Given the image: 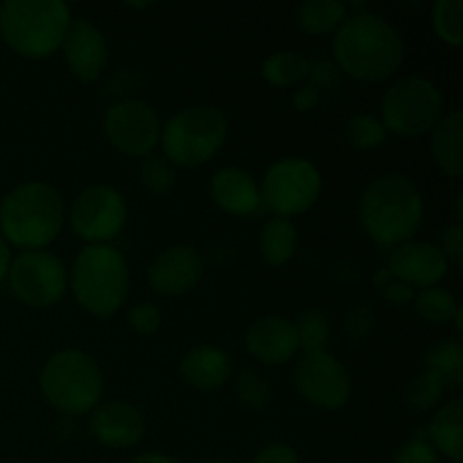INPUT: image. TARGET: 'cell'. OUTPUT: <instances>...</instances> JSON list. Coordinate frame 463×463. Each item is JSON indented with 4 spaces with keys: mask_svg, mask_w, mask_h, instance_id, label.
<instances>
[{
    "mask_svg": "<svg viewBox=\"0 0 463 463\" xmlns=\"http://www.w3.org/2000/svg\"><path fill=\"white\" fill-rule=\"evenodd\" d=\"M335 63L360 81L389 80L405 59V41L389 18L373 12L348 14L335 32Z\"/></svg>",
    "mask_w": 463,
    "mask_h": 463,
    "instance_id": "obj_1",
    "label": "cell"
},
{
    "mask_svg": "<svg viewBox=\"0 0 463 463\" xmlns=\"http://www.w3.org/2000/svg\"><path fill=\"white\" fill-rule=\"evenodd\" d=\"M364 233L380 247H401L414 240L423 224L425 202L419 185L405 175H383L371 181L357 206Z\"/></svg>",
    "mask_w": 463,
    "mask_h": 463,
    "instance_id": "obj_2",
    "label": "cell"
},
{
    "mask_svg": "<svg viewBox=\"0 0 463 463\" xmlns=\"http://www.w3.org/2000/svg\"><path fill=\"white\" fill-rule=\"evenodd\" d=\"M66 224L61 193L48 181L30 179L14 185L0 202V235L21 251L48 249Z\"/></svg>",
    "mask_w": 463,
    "mask_h": 463,
    "instance_id": "obj_3",
    "label": "cell"
},
{
    "mask_svg": "<svg viewBox=\"0 0 463 463\" xmlns=\"http://www.w3.org/2000/svg\"><path fill=\"white\" fill-rule=\"evenodd\" d=\"M129 285L127 258L113 244H86L68 269L72 297L81 310L98 319H109L125 306Z\"/></svg>",
    "mask_w": 463,
    "mask_h": 463,
    "instance_id": "obj_4",
    "label": "cell"
},
{
    "mask_svg": "<svg viewBox=\"0 0 463 463\" xmlns=\"http://www.w3.org/2000/svg\"><path fill=\"white\" fill-rule=\"evenodd\" d=\"M72 23L63 0H5L0 5V36L25 59H45L57 52Z\"/></svg>",
    "mask_w": 463,
    "mask_h": 463,
    "instance_id": "obj_5",
    "label": "cell"
},
{
    "mask_svg": "<svg viewBox=\"0 0 463 463\" xmlns=\"http://www.w3.org/2000/svg\"><path fill=\"white\" fill-rule=\"evenodd\" d=\"M39 389L50 407L72 419L90 414L102 402L104 375L89 353L63 348L52 353L41 366Z\"/></svg>",
    "mask_w": 463,
    "mask_h": 463,
    "instance_id": "obj_6",
    "label": "cell"
},
{
    "mask_svg": "<svg viewBox=\"0 0 463 463\" xmlns=\"http://www.w3.org/2000/svg\"><path fill=\"white\" fill-rule=\"evenodd\" d=\"M229 138V118L213 104H190L161 127L163 156L175 167H197L211 161Z\"/></svg>",
    "mask_w": 463,
    "mask_h": 463,
    "instance_id": "obj_7",
    "label": "cell"
},
{
    "mask_svg": "<svg viewBox=\"0 0 463 463\" xmlns=\"http://www.w3.org/2000/svg\"><path fill=\"white\" fill-rule=\"evenodd\" d=\"M324 176L319 167L303 156H283L267 167L260 181L262 208L274 217H297L310 211L321 197Z\"/></svg>",
    "mask_w": 463,
    "mask_h": 463,
    "instance_id": "obj_8",
    "label": "cell"
},
{
    "mask_svg": "<svg viewBox=\"0 0 463 463\" xmlns=\"http://www.w3.org/2000/svg\"><path fill=\"white\" fill-rule=\"evenodd\" d=\"M443 118V93L423 75L393 81L383 95V125L398 136H420Z\"/></svg>",
    "mask_w": 463,
    "mask_h": 463,
    "instance_id": "obj_9",
    "label": "cell"
},
{
    "mask_svg": "<svg viewBox=\"0 0 463 463\" xmlns=\"http://www.w3.org/2000/svg\"><path fill=\"white\" fill-rule=\"evenodd\" d=\"M7 283L23 306L43 310L63 298L68 289V269L61 258L48 249H32L12 258Z\"/></svg>",
    "mask_w": 463,
    "mask_h": 463,
    "instance_id": "obj_10",
    "label": "cell"
},
{
    "mask_svg": "<svg viewBox=\"0 0 463 463\" xmlns=\"http://www.w3.org/2000/svg\"><path fill=\"white\" fill-rule=\"evenodd\" d=\"M127 215L125 194L107 184L86 185L68 208L72 233L86 244H111L125 231Z\"/></svg>",
    "mask_w": 463,
    "mask_h": 463,
    "instance_id": "obj_11",
    "label": "cell"
},
{
    "mask_svg": "<svg viewBox=\"0 0 463 463\" xmlns=\"http://www.w3.org/2000/svg\"><path fill=\"white\" fill-rule=\"evenodd\" d=\"M298 396L319 410H342L353 396V380L346 366L330 351L303 353L292 371Z\"/></svg>",
    "mask_w": 463,
    "mask_h": 463,
    "instance_id": "obj_12",
    "label": "cell"
},
{
    "mask_svg": "<svg viewBox=\"0 0 463 463\" xmlns=\"http://www.w3.org/2000/svg\"><path fill=\"white\" fill-rule=\"evenodd\" d=\"M104 136L125 156L145 158L161 140V118L156 109L140 98L116 99L104 111Z\"/></svg>",
    "mask_w": 463,
    "mask_h": 463,
    "instance_id": "obj_13",
    "label": "cell"
},
{
    "mask_svg": "<svg viewBox=\"0 0 463 463\" xmlns=\"http://www.w3.org/2000/svg\"><path fill=\"white\" fill-rule=\"evenodd\" d=\"M203 258L193 244H172L158 251L147 267L149 288L163 297H181L199 285Z\"/></svg>",
    "mask_w": 463,
    "mask_h": 463,
    "instance_id": "obj_14",
    "label": "cell"
},
{
    "mask_svg": "<svg viewBox=\"0 0 463 463\" xmlns=\"http://www.w3.org/2000/svg\"><path fill=\"white\" fill-rule=\"evenodd\" d=\"M63 59L72 75L84 84L98 81L107 71L109 43L104 32L90 18L72 16L71 27L63 36Z\"/></svg>",
    "mask_w": 463,
    "mask_h": 463,
    "instance_id": "obj_15",
    "label": "cell"
},
{
    "mask_svg": "<svg viewBox=\"0 0 463 463\" xmlns=\"http://www.w3.org/2000/svg\"><path fill=\"white\" fill-rule=\"evenodd\" d=\"M448 260L441 249L425 240H410V242L393 247L389 253V274L410 288H434L448 274Z\"/></svg>",
    "mask_w": 463,
    "mask_h": 463,
    "instance_id": "obj_16",
    "label": "cell"
},
{
    "mask_svg": "<svg viewBox=\"0 0 463 463\" xmlns=\"http://www.w3.org/2000/svg\"><path fill=\"white\" fill-rule=\"evenodd\" d=\"M90 437L104 448L122 450V448H134L145 437V416L136 405L125 401L99 402L90 411L89 420Z\"/></svg>",
    "mask_w": 463,
    "mask_h": 463,
    "instance_id": "obj_17",
    "label": "cell"
},
{
    "mask_svg": "<svg viewBox=\"0 0 463 463\" xmlns=\"http://www.w3.org/2000/svg\"><path fill=\"white\" fill-rule=\"evenodd\" d=\"M244 351L265 366L285 364L301 351L297 326L288 317H260L244 333Z\"/></svg>",
    "mask_w": 463,
    "mask_h": 463,
    "instance_id": "obj_18",
    "label": "cell"
},
{
    "mask_svg": "<svg viewBox=\"0 0 463 463\" xmlns=\"http://www.w3.org/2000/svg\"><path fill=\"white\" fill-rule=\"evenodd\" d=\"M211 197L224 213L235 217L258 215L262 208L260 184L253 179L251 172L238 165H226L213 175Z\"/></svg>",
    "mask_w": 463,
    "mask_h": 463,
    "instance_id": "obj_19",
    "label": "cell"
},
{
    "mask_svg": "<svg viewBox=\"0 0 463 463\" xmlns=\"http://www.w3.org/2000/svg\"><path fill=\"white\" fill-rule=\"evenodd\" d=\"M231 357L224 348L213 344L193 346L179 362V375L188 387L199 392H215L224 387L231 378Z\"/></svg>",
    "mask_w": 463,
    "mask_h": 463,
    "instance_id": "obj_20",
    "label": "cell"
},
{
    "mask_svg": "<svg viewBox=\"0 0 463 463\" xmlns=\"http://www.w3.org/2000/svg\"><path fill=\"white\" fill-rule=\"evenodd\" d=\"M430 152L443 175L452 179L463 176V109L443 113L430 131Z\"/></svg>",
    "mask_w": 463,
    "mask_h": 463,
    "instance_id": "obj_21",
    "label": "cell"
},
{
    "mask_svg": "<svg viewBox=\"0 0 463 463\" xmlns=\"http://www.w3.org/2000/svg\"><path fill=\"white\" fill-rule=\"evenodd\" d=\"M425 439L439 457L459 463L463 459V398L457 396L439 407L425 428Z\"/></svg>",
    "mask_w": 463,
    "mask_h": 463,
    "instance_id": "obj_22",
    "label": "cell"
},
{
    "mask_svg": "<svg viewBox=\"0 0 463 463\" xmlns=\"http://www.w3.org/2000/svg\"><path fill=\"white\" fill-rule=\"evenodd\" d=\"M298 247V231L292 220L269 217L258 233V253L269 267H283L294 258Z\"/></svg>",
    "mask_w": 463,
    "mask_h": 463,
    "instance_id": "obj_23",
    "label": "cell"
},
{
    "mask_svg": "<svg viewBox=\"0 0 463 463\" xmlns=\"http://www.w3.org/2000/svg\"><path fill=\"white\" fill-rule=\"evenodd\" d=\"M348 18V7L342 0H306L297 7V25L306 34H330Z\"/></svg>",
    "mask_w": 463,
    "mask_h": 463,
    "instance_id": "obj_24",
    "label": "cell"
},
{
    "mask_svg": "<svg viewBox=\"0 0 463 463\" xmlns=\"http://www.w3.org/2000/svg\"><path fill=\"white\" fill-rule=\"evenodd\" d=\"M260 71L271 86L289 89V86H298L307 80L310 59L298 50H276L262 61Z\"/></svg>",
    "mask_w": 463,
    "mask_h": 463,
    "instance_id": "obj_25",
    "label": "cell"
},
{
    "mask_svg": "<svg viewBox=\"0 0 463 463\" xmlns=\"http://www.w3.org/2000/svg\"><path fill=\"white\" fill-rule=\"evenodd\" d=\"M425 369L437 373L446 387H461L463 383V344L459 337L441 339L425 353Z\"/></svg>",
    "mask_w": 463,
    "mask_h": 463,
    "instance_id": "obj_26",
    "label": "cell"
},
{
    "mask_svg": "<svg viewBox=\"0 0 463 463\" xmlns=\"http://www.w3.org/2000/svg\"><path fill=\"white\" fill-rule=\"evenodd\" d=\"M446 389L448 387L437 373L423 369L414 380H410L405 393H402V401H405L407 410L414 411V414H428L441 402Z\"/></svg>",
    "mask_w": 463,
    "mask_h": 463,
    "instance_id": "obj_27",
    "label": "cell"
},
{
    "mask_svg": "<svg viewBox=\"0 0 463 463\" xmlns=\"http://www.w3.org/2000/svg\"><path fill=\"white\" fill-rule=\"evenodd\" d=\"M411 303H414L416 315H419L423 321H428V324H434V326H441V324H448V321H452L457 307H459V303H457V298L452 297V292H448L446 288H439V285L420 289Z\"/></svg>",
    "mask_w": 463,
    "mask_h": 463,
    "instance_id": "obj_28",
    "label": "cell"
},
{
    "mask_svg": "<svg viewBox=\"0 0 463 463\" xmlns=\"http://www.w3.org/2000/svg\"><path fill=\"white\" fill-rule=\"evenodd\" d=\"M298 335V348L303 353L328 351L330 319L321 307H307L294 321Z\"/></svg>",
    "mask_w": 463,
    "mask_h": 463,
    "instance_id": "obj_29",
    "label": "cell"
},
{
    "mask_svg": "<svg viewBox=\"0 0 463 463\" xmlns=\"http://www.w3.org/2000/svg\"><path fill=\"white\" fill-rule=\"evenodd\" d=\"M387 127L373 113H353L344 125V136L355 149H375L387 140Z\"/></svg>",
    "mask_w": 463,
    "mask_h": 463,
    "instance_id": "obj_30",
    "label": "cell"
},
{
    "mask_svg": "<svg viewBox=\"0 0 463 463\" xmlns=\"http://www.w3.org/2000/svg\"><path fill=\"white\" fill-rule=\"evenodd\" d=\"M138 176L143 188L152 197H167L176 185V167L165 156L149 154L140 161Z\"/></svg>",
    "mask_w": 463,
    "mask_h": 463,
    "instance_id": "obj_31",
    "label": "cell"
},
{
    "mask_svg": "<svg viewBox=\"0 0 463 463\" xmlns=\"http://www.w3.org/2000/svg\"><path fill=\"white\" fill-rule=\"evenodd\" d=\"M235 396H238L240 405L247 410L260 411L269 407L271 398H274V389H271L269 380L256 369H242L235 378Z\"/></svg>",
    "mask_w": 463,
    "mask_h": 463,
    "instance_id": "obj_32",
    "label": "cell"
},
{
    "mask_svg": "<svg viewBox=\"0 0 463 463\" xmlns=\"http://www.w3.org/2000/svg\"><path fill=\"white\" fill-rule=\"evenodd\" d=\"M432 25L443 43L459 48L463 43V0H437L432 7Z\"/></svg>",
    "mask_w": 463,
    "mask_h": 463,
    "instance_id": "obj_33",
    "label": "cell"
},
{
    "mask_svg": "<svg viewBox=\"0 0 463 463\" xmlns=\"http://www.w3.org/2000/svg\"><path fill=\"white\" fill-rule=\"evenodd\" d=\"M441 457L434 450L432 443L425 439V434H411L407 441L393 452V463H439Z\"/></svg>",
    "mask_w": 463,
    "mask_h": 463,
    "instance_id": "obj_34",
    "label": "cell"
},
{
    "mask_svg": "<svg viewBox=\"0 0 463 463\" xmlns=\"http://www.w3.org/2000/svg\"><path fill=\"white\" fill-rule=\"evenodd\" d=\"M375 328V310L369 303H357L348 310L346 321H344V330H346V337L353 344H362Z\"/></svg>",
    "mask_w": 463,
    "mask_h": 463,
    "instance_id": "obj_35",
    "label": "cell"
},
{
    "mask_svg": "<svg viewBox=\"0 0 463 463\" xmlns=\"http://www.w3.org/2000/svg\"><path fill=\"white\" fill-rule=\"evenodd\" d=\"M127 321H129L131 330H136L138 335H154L158 333L163 324V315L156 307V303L143 301L136 303L134 307H129L127 312Z\"/></svg>",
    "mask_w": 463,
    "mask_h": 463,
    "instance_id": "obj_36",
    "label": "cell"
},
{
    "mask_svg": "<svg viewBox=\"0 0 463 463\" xmlns=\"http://www.w3.org/2000/svg\"><path fill=\"white\" fill-rule=\"evenodd\" d=\"M140 86V71L134 68H118L107 81H104V95H116L118 99L134 98V90Z\"/></svg>",
    "mask_w": 463,
    "mask_h": 463,
    "instance_id": "obj_37",
    "label": "cell"
},
{
    "mask_svg": "<svg viewBox=\"0 0 463 463\" xmlns=\"http://www.w3.org/2000/svg\"><path fill=\"white\" fill-rule=\"evenodd\" d=\"M439 249H441V253L446 256L448 265H455L457 269H461L463 267V226L459 222H455L452 226H448L446 231H441V235H439Z\"/></svg>",
    "mask_w": 463,
    "mask_h": 463,
    "instance_id": "obj_38",
    "label": "cell"
},
{
    "mask_svg": "<svg viewBox=\"0 0 463 463\" xmlns=\"http://www.w3.org/2000/svg\"><path fill=\"white\" fill-rule=\"evenodd\" d=\"M307 84L315 86L319 93H324V90H328V89H335V86L339 84V68L335 66L333 61H326V59L310 61Z\"/></svg>",
    "mask_w": 463,
    "mask_h": 463,
    "instance_id": "obj_39",
    "label": "cell"
},
{
    "mask_svg": "<svg viewBox=\"0 0 463 463\" xmlns=\"http://www.w3.org/2000/svg\"><path fill=\"white\" fill-rule=\"evenodd\" d=\"M251 463H298V452L289 443H269L253 457Z\"/></svg>",
    "mask_w": 463,
    "mask_h": 463,
    "instance_id": "obj_40",
    "label": "cell"
},
{
    "mask_svg": "<svg viewBox=\"0 0 463 463\" xmlns=\"http://www.w3.org/2000/svg\"><path fill=\"white\" fill-rule=\"evenodd\" d=\"M380 292H383L384 301L393 303V306H407V303L414 301V297H416L414 288H410V285L401 283V280H396V279H393L392 283L384 285Z\"/></svg>",
    "mask_w": 463,
    "mask_h": 463,
    "instance_id": "obj_41",
    "label": "cell"
},
{
    "mask_svg": "<svg viewBox=\"0 0 463 463\" xmlns=\"http://www.w3.org/2000/svg\"><path fill=\"white\" fill-rule=\"evenodd\" d=\"M319 102H321V93L310 84H298L297 90H294V95H292L294 109L301 113L312 111V109H315Z\"/></svg>",
    "mask_w": 463,
    "mask_h": 463,
    "instance_id": "obj_42",
    "label": "cell"
},
{
    "mask_svg": "<svg viewBox=\"0 0 463 463\" xmlns=\"http://www.w3.org/2000/svg\"><path fill=\"white\" fill-rule=\"evenodd\" d=\"M129 463H179V461H176L172 455H167V452L147 450V452H140V455H136Z\"/></svg>",
    "mask_w": 463,
    "mask_h": 463,
    "instance_id": "obj_43",
    "label": "cell"
},
{
    "mask_svg": "<svg viewBox=\"0 0 463 463\" xmlns=\"http://www.w3.org/2000/svg\"><path fill=\"white\" fill-rule=\"evenodd\" d=\"M9 262H12V247H9L7 240L0 235V280L7 279Z\"/></svg>",
    "mask_w": 463,
    "mask_h": 463,
    "instance_id": "obj_44",
    "label": "cell"
},
{
    "mask_svg": "<svg viewBox=\"0 0 463 463\" xmlns=\"http://www.w3.org/2000/svg\"><path fill=\"white\" fill-rule=\"evenodd\" d=\"M392 280H393V276H392V274H389V269H380V271H378V274H375V276H373V283H375V285H378V288H380V289H383V288H384V285H387V283H392Z\"/></svg>",
    "mask_w": 463,
    "mask_h": 463,
    "instance_id": "obj_45",
    "label": "cell"
},
{
    "mask_svg": "<svg viewBox=\"0 0 463 463\" xmlns=\"http://www.w3.org/2000/svg\"><path fill=\"white\" fill-rule=\"evenodd\" d=\"M461 203H463V193H461V190H459V193H457V199H455V220L459 222V224H461V220H463Z\"/></svg>",
    "mask_w": 463,
    "mask_h": 463,
    "instance_id": "obj_46",
    "label": "cell"
},
{
    "mask_svg": "<svg viewBox=\"0 0 463 463\" xmlns=\"http://www.w3.org/2000/svg\"><path fill=\"white\" fill-rule=\"evenodd\" d=\"M452 321H455L457 333H461V330H463V312H461V306L457 307V312H455V317H452Z\"/></svg>",
    "mask_w": 463,
    "mask_h": 463,
    "instance_id": "obj_47",
    "label": "cell"
},
{
    "mask_svg": "<svg viewBox=\"0 0 463 463\" xmlns=\"http://www.w3.org/2000/svg\"><path fill=\"white\" fill-rule=\"evenodd\" d=\"M203 463H233V461L224 459V457H213V459H206Z\"/></svg>",
    "mask_w": 463,
    "mask_h": 463,
    "instance_id": "obj_48",
    "label": "cell"
},
{
    "mask_svg": "<svg viewBox=\"0 0 463 463\" xmlns=\"http://www.w3.org/2000/svg\"><path fill=\"white\" fill-rule=\"evenodd\" d=\"M129 7H136V9H143V7H149L152 3H127Z\"/></svg>",
    "mask_w": 463,
    "mask_h": 463,
    "instance_id": "obj_49",
    "label": "cell"
}]
</instances>
